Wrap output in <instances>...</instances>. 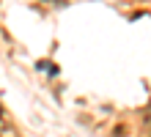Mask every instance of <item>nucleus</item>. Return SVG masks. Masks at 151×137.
I'll return each mask as SVG.
<instances>
[{
    "label": "nucleus",
    "instance_id": "nucleus-1",
    "mask_svg": "<svg viewBox=\"0 0 151 137\" xmlns=\"http://www.w3.org/2000/svg\"><path fill=\"white\" fill-rule=\"evenodd\" d=\"M0 137H19V129L14 126L11 115H8L3 107H0Z\"/></svg>",
    "mask_w": 151,
    "mask_h": 137
},
{
    "label": "nucleus",
    "instance_id": "nucleus-2",
    "mask_svg": "<svg viewBox=\"0 0 151 137\" xmlns=\"http://www.w3.org/2000/svg\"><path fill=\"white\" fill-rule=\"evenodd\" d=\"M146 132H151V107L146 110Z\"/></svg>",
    "mask_w": 151,
    "mask_h": 137
}]
</instances>
